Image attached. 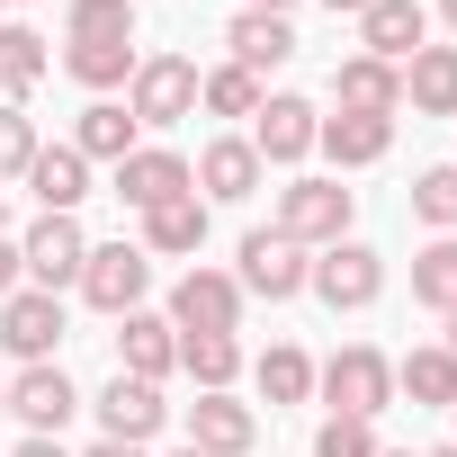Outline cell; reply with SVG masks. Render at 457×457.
I'll use <instances>...</instances> for the list:
<instances>
[{
    "instance_id": "4fadbf2b",
    "label": "cell",
    "mask_w": 457,
    "mask_h": 457,
    "mask_svg": "<svg viewBox=\"0 0 457 457\" xmlns=\"http://www.w3.org/2000/svg\"><path fill=\"white\" fill-rule=\"evenodd\" d=\"M421 37H430V10L421 0H368L359 10V54H377V63H412L421 54Z\"/></svg>"
},
{
    "instance_id": "f1b7e54d",
    "label": "cell",
    "mask_w": 457,
    "mask_h": 457,
    "mask_svg": "<svg viewBox=\"0 0 457 457\" xmlns=\"http://www.w3.org/2000/svg\"><path fill=\"white\" fill-rule=\"evenodd\" d=\"M63 72H72L81 90H99V99H108V90H126V81H135V46H63Z\"/></svg>"
},
{
    "instance_id": "9c48e42d",
    "label": "cell",
    "mask_w": 457,
    "mask_h": 457,
    "mask_svg": "<svg viewBox=\"0 0 457 457\" xmlns=\"http://www.w3.org/2000/svg\"><path fill=\"white\" fill-rule=\"evenodd\" d=\"M243 323V278L224 270H188L170 287V332H234Z\"/></svg>"
},
{
    "instance_id": "f35d334b",
    "label": "cell",
    "mask_w": 457,
    "mask_h": 457,
    "mask_svg": "<svg viewBox=\"0 0 457 457\" xmlns=\"http://www.w3.org/2000/svg\"><path fill=\"white\" fill-rule=\"evenodd\" d=\"M243 10H270V19H287V10H296V0H243Z\"/></svg>"
},
{
    "instance_id": "ba28073f",
    "label": "cell",
    "mask_w": 457,
    "mask_h": 457,
    "mask_svg": "<svg viewBox=\"0 0 457 457\" xmlns=\"http://www.w3.org/2000/svg\"><path fill=\"white\" fill-rule=\"evenodd\" d=\"M10 412L28 421V439H63V421L81 412V386H72L54 359H37V368L10 377Z\"/></svg>"
},
{
    "instance_id": "74e56055",
    "label": "cell",
    "mask_w": 457,
    "mask_h": 457,
    "mask_svg": "<svg viewBox=\"0 0 457 457\" xmlns=\"http://www.w3.org/2000/svg\"><path fill=\"white\" fill-rule=\"evenodd\" d=\"M90 457H144V448H126V439H99V448H90Z\"/></svg>"
},
{
    "instance_id": "30bf717a",
    "label": "cell",
    "mask_w": 457,
    "mask_h": 457,
    "mask_svg": "<svg viewBox=\"0 0 457 457\" xmlns=\"http://www.w3.org/2000/svg\"><path fill=\"white\" fill-rule=\"evenodd\" d=\"M0 341H10V359H19V368L54 359V341H63V296H46V287L0 296Z\"/></svg>"
},
{
    "instance_id": "836d02e7",
    "label": "cell",
    "mask_w": 457,
    "mask_h": 457,
    "mask_svg": "<svg viewBox=\"0 0 457 457\" xmlns=\"http://www.w3.org/2000/svg\"><path fill=\"white\" fill-rule=\"evenodd\" d=\"M28 162H37V117L0 108V179H28Z\"/></svg>"
},
{
    "instance_id": "7dc6e473",
    "label": "cell",
    "mask_w": 457,
    "mask_h": 457,
    "mask_svg": "<svg viewBox=\"0 0 457 457\" xmlns=\"http://www.w3.org/2000/svg\"><path fill=\"white\" fill-rule=\"evenodd\" d=\"M179 457H197V448H179Z\"/></svg>"
},
{
    "instance_id": "cb8c5ba5",
    "label": "cell",
    "mask_w": 457,
    "mask_h": 457,
    "mask_svg": "<svg viewBox=\"0 0 457 457\" xmlns=\"http://www.w3.org/2000/svg\"><path fill=\"white\" fill-rule=\"evenodd\" d=\"M135 135H144V126H135L117 99H90V108H81V126H72V153H81V162H126V153H135Z\"/></svg>"
},
{
    "instance_id": "603a6c76",
    "label": "cell",
    "mask_w": 457,
    "mask_h": 457,
    "mask_svg": "<svg viewBox=\"0 0 457 457\" xmlns=\"http://www.w3.org/2000/svg\"><path fill=\"white\" fill-rule=\"evenodd\" d=\"M224 46H234V63H243V72H270V63H287V54H296V28H287V19H270V10H243L234 28H224Z\"/></svg>"
},
{
    "instance_id": "7bdbcfd3",
    "label": "cell",
    "mask_w": 457,
    "mask_h": 457,
    "mask_svg": "<svg viewBox=\"0 0 457 457\" xmlns=\"http://www.w3.org/2000/svg\"><path fill=\"white\" fill-rule=\"evenodd\" d=\"M430 457H457V439H448V448H430Z\"/></svg>"
},
{
    "instance_id": "9a60e30c",
    "label": "cell",
    "mask_w": 457,
    "mask_h": 457,
    "mask_svg": "<svg viewBox=\"0 0 457 457\" xmlns=\"http://www.w3.org/2000/svg\"><path fill=\"white\" fill-rule=\"evenodd\" d=\"M170 421V403H162V386H144V377H108L99 386V430L108 439H126V448H144L153 430Z\"/></svg>"
},
{
    "instance_id": "c3c4849f",
    "label": "cell",
    "mask_w": 457,
    "mask_h": 457,
    "mask_svg": "<svg viewBox=\"0 0 457 457\" xmlns=\"http://www.w3.org/2000/svg\"><path fill=\"white\" fill-rule=\"evenodd\" d=\"M448 412H457V403H448Z\"/></svg>"
},
{
    "instance_id": "83f0119b",
    "label": "cell",
    "mask_w": 457,
    "mask_h": 457,
    "mask_svg": "<svg viewBox=\"0 0 457 457\" xmlns=\"http://www.w3.org/2000/svg\"><path fill=\"white\" fill-rule=\"evenodd\" d=\"M63 37L72 46H135V0H72Z\"/></svg>"
},
{
    "instance_id": "b9f144b4",
    "label": "cell",
    "mask_w": 457,
    "mask_h": 457,
    "mask_svg": "<svg viewBox=\"0 0 457 457\" xmlns=\"http://www.w3.org/2000/svg\"><path fill=\"white\" fill-rule=\"evenodd\" d=\"M0 412H10V377H0Z\"/></svg>"
},
{
    "instance_id": "bcb514c9",
    "label": "cell",
    "mask_w": 457,
    "mask_h": 457,
    "mask_svg": "<svg viewBox=\"0 0 457 457\" xmlns=\"http://www.w3.org/2000/svg\"><path fill=\"white\" fill-rule=\"evenodd\" d=\"M377 457H403V448H377Z\"/></svg>"
},
{
    "instance_id": "4dcf8cb0",
    "label": "cell",
    "mask_w": 457,
    "mask_h": 457,
    "mask_svg": "<svg viewBox=\"0 0 457 457\" xmlns=\"http://www.w3.org/2000/svg\"><path fill=\"white\" fill-rule=\"evenodd\" d=\"M252 377H261V395H270V403H305V395H314V359H305L296 341L261 350V368H252Z\"/></svg>"
},
{
    "instance_id": "60d3db41",
    "label": "cell",
    "mask_w": 457,
    "mask_h": 457,
    "mask_svg": "<svg viewBox=\"0 0 457 457\" xmlns=\"http://www.w3.org/2000/svg\"><path fill=\"white\" fill-rule=\"evenodd\" d=\"M439 19H448V28H457V0H439Z\"/></svg>"
},
{
    "instance_id": "52a82bcc",
    "label": "cell",
    "mask_w": 457,
    "mask_h": 457,
    "mask_svg": "<svg viewBox=\"0 0 457 457\" xmlns=\"http://www.w3.org/2000/svg\"><path fill=\"white\" fill-rule=\"evenodd\" d=\"M305 270H314V261H305V243H287L278 224L243 234V270H234V278H243V296H270V305H287V296L305 287Z\"/></svg>"
},
{
    "instance_id": "d6986e66",
    "label": "cell",
    "mask_w": 457,
    "mask_h": 457,
    "mask_svg": "<svg viewBox=\"0 0 457 457\" xmlns=\"http://www.w3.org/2000/svg\"><path fill=\"white\" fill-rule=\"evenodd\" d=\"M314 153H332V170H368V162H386L395 153V117H323V135H314Z\"/></svg>"
},
{
    "instance_id": "6da1fadb",
    "label": "cell",
    "mask_w": 457,
    "mask_h": 457,
    "mask_svg": "<svg viewBox=\"0 0 457 457\" xmlns=\"http://www.w3.org/2000/svg\"><path fill=\"white\" fill-rule=\"evenodd\" d=\"M314 386L332 395V412H341V421H377V412L395 403V359H386V350H368V341H350L341 359H323V368H314Z\"/></svg>"
},
{
    "instance_id": "8fae6325",
    "label": "cell",
    "mask_w": 457,
    "mask_h": 457,
    "mask_svg": "<svg viewBox=\"0 0 457 457\" xmlns=\"http://www.w3.org/2000/svg\"><path fill=\"white\" fill-rule=\"evenodd\" d=\"M314 135H323V117H314V99H296V90L261 99V117H252V153H261V170H270V162H305Z\"/></svg>"
},
{
    "instance_id": "4316f807",
    "label": "cell",
    "mask_w": 457,
    "mask_h": 457,
    "mask_svg": "<svg viewBox=\"0 0 457 457\" xmlns=\"http://www.w3.org/2000/svg\"><path fill=\"white\" fill-rule=\"evenodd\" d=\"M179 368H188L206 395H224V386L243 377V341H234V332H179Z\"/></svg>"
},
{
    "instance_id": "3957f363",
    "label": "cell",
    "mask_w": 457,
    "mask_h": 457,
    "mask_svg": "<svg viewBox=\"0 0 457 457\" xmlns=\"http://www.w3.org/2000/svg\"><path fill=\"white\" fill-rule=\"evenodd\" d=\"M126 117H135V126H179V117H197V63H188V54H135Z\"/></svg>"
},
{
    "instance_id": "484cf974",
    "label": "cell",
    "mask_w": 457,
    "mask_h": 457,
    "mask_svg": "<svg viewBox=\"0 0 457 457\" xmlns=\"http://www.w3.org/2000/svg\"><path fill=\"white\" fill-rule=\"evenodd\" d=\"M37 81H46V37L37 28H0V108H28Z\"/></svg>"
},
{
    "instance_id": "e0dca14e",
    "label": "cell",
    "mask_w": 457,
    "mask_h": 457,
    "mask_svg": "<svg viewBox=\"0 0 457 457\" xmlns=\"http://www.w3.org/2000/svg\"><path fill=\"white\" fill-rule=\"evenodd\" d=\"M252 439H261L252 403H234V395H197V403H188V448H197V457H243Z\"/></svg>"
},
{
    "instance_id": "5b68a950",
    "label": "cell",
    "mask_w": 457,
    "mask_h": 457,
    "mask_svg": "<svg viewBox=\"0 0 457 457\" xmlns=\"http://www.w3.org/2000/svg\"><path fill=\"white\" fill-rule=\"evenodd\" d=\"M305 287H314L332 314H368V305L386 296V261H377L368 243H332V252L305 270Z\"/></svg>"
},
{
    "instance_id": "5bb4252c",
    "label": "cell",
    "mask_w": 457,
    "mask_h": 457,
    "mask_svg": "<svg viewBox=\"0 0 457 457\" xmlns=\"http://www.w3.org/2000/svg\"><path fill=\"white\" fill-rule=\"evenodd\" d=\"M179 368V332H170V314H117V377H144V386H162Z\"/></svg>"
},
{
    "instance_id": "277c9868",
    "label": "cell",
    "mask_w": 457,
    "mask_h": 457,
    "mask_svg": "<svg viewBox=\"0 0 457 457\" xmlns=\"http://www.w3.org/2000/svg\"><path fill=\"white\" fill-rule=\"evenodd\" d=\"M72 287H81L99 314H135L144 287H153V261H144V243H90V261H81Z\"/></svg>"
},
{
    "instance_id": "d4e9b609",
    "label": "cell",
    "mask_w": 457,
    "mask_h": 457,
    "mask_svg": "<svg viewBox=\"0 0 457 457\" xmlns=\"http://www.w3.org/2000/svg\"><path fill=\"white\" fill-rule=\"evenodd\" d=\"M395 395H412V403H457V350L430 341V350L395 359Z\"/></svg>"
},
{
    "instance_id": "1f68e13d",
    "label": "cell",
    "mask_w": 457,
    "mask_h": 457,
    "mask_svg": "<svg viewBox=\"0 0 457 457\" xmlns=\"http://www.w3.org/2000/svg\"><path fill=\"white\" fill-rule=\"evenodd\" d=\"M412 296H421L430 314H457V234H439V243L412 261Z\"/></svg>"
},
{
    "instance_id": "e575fe53",
    "label": "cell",
    "mask_w": 457,
    "mask_h": 457,
    "mask_svg": "<svg viewBox=\"0 0 457 457\" xmlns=\"http://www.w3.org/2000/svg\"><path fill=\"white\" fill-rule=\"evenodd\" d=\"M314 457H377V430H368V421H341V412H332V421L314 430Z\"/></svg>"
},
{
    "instance_id": "ac0fdd59",
    "label": "cell",
    "mask_w": 457,
    "mask_h": 457,
    "mask_svg": "<svg viewBox=\"0 0 457 457\" xmlns=\"http://www.w3.org/2000/svg\"><path fill=\"white\" fill-rule=\"evenodd\" d=\"M332 108H350V117H395V108H403V72L377 63V54H350V63L332 72Z\"/></svg>"
},
{
    "instance_id": "ee69618b",
    "label": "cell",
    "mask_w": 457,
    "mask_h": 457,
    "mask_svg": "<svg viewBox=\"0 0 457 457\" xmlns=\"http://www.w3.org/2000/svg\"><path fill=\"white\" fill-rule=\"evenodd\" d=\"M448 350H457V314H448Z\"/></svg>"
},
{
    "instance_id": "f6af8a7d",
    "label": "cell",
    "mask_w": 457,
    "mask_h": 457,
    "mask_svg": "<svg viewBox=\"0 0 457 457\" xmlns=\"http://www.w3.org/2000/svg\"><path fill=\"white\" fill-rule=\"evenodd\" d=\"M0 28H10V0H0Z\"/></svg>"
},
{
    "instance_id": "ffe728a7",
    "label": "cell",
    "mask_w": 457,
    "mask_h": 457,
    "mask_svg": "<svg viewBox=\"0 0 457 457\" xmlns=\"http://www.w3.org/2000/svg\"><path fill=\"white\" fill-rule=\"evenodd\" d=\"M188 252H206V197L197 188L144 215V261H188Z\"/></svg>"
},
{
    "instance_id": "7c38bea8",
    "label": "cell",
    "mask_w": 457,
    "mask_h": 457,
    "mask_svg": "<svg viewBox=\"0 0 457 457\" xmlns=\"http://www.w3.org/2000/svg\"><path fill=\"white\" fill-rule=\"evenodd\" d=\"M197 179H188V162L170 153V144H135L126 162H117V197L135 206V215H153V206H170V197H188Z\"/></svg>"
},
{
    "instance_id": "44dd1931",
    "label": "cell",
    "mask_w": 457,
    "mask_h": 457,
    "mask_svg": "<svg viewBox=\"0 0 457 457\" xmlns=\"http://www.w3.org/2000/svg\"><path fill=\"white\" fill-rule=\"evenodd\" d=\"M28 188H37V206H46V215H72V206L90 197V162H81L72 144H37V162H28Z\"/></svg>"
},
{
    "instance_id": "8992f818",
    "label": "cell",
    "mask_w": 457,
    "mask_h": 457,
    "mask_svg": "<svg viewBox=\"0 0 457 457\" xmlns=\"http://www.w3.org/2000/svg\"><path fill=\"white\" fill-rule=\"evenodd\" d=\"M81 261H90V234H81L72 215H37L28 243H19V270H28V287H46V296H63V287L81 278Z\"/></svg>"
},
{
    "instance_id": "f546056e",
    "label": "cell",
    "mask_w": 457,
    "mask_h": 457,
    "mask_svg": "<svg viewBox=\"0 0 457 457\" xmlns=\"http://www.w3.org/2000/svg\"><path fill=\"white\" fill-rule=\"evenodd\" d=\"M197 108H215V117H261V72H243V63L197 72Z\"/></svg>"
},
{
    "instance_id": "7402d4cb",
    "label": "cell",
    "mask_w": 457,
    "mask_h": 457,
    "mask_svg": "<svg viewBox=\"0 0 457 457\" xmlns=\"http://www.w3.org/2000/svg\"><path fill=\"white\" fill-rule=\"evenodd\" d=\"M403 99L412 117H457V46H421L403 63Z\"/></svg>"
},
{
    "instance_id": "ab89813d",
    "label": "cell",
    "mask_w": 457,
    "mask_h": 457,
    "mask_svg": "<svg viewBox=\"0 0 457 457\" xmlns=\"http://www.w3.org/2000/svg\"><path fill=\"white\" fill-rule=\"evenodd\" d=\"M323 10H350V19H359V10H368V0H323Z\"/></svg>"
},
{
    "instance_id": "7a4b0ae2",
    "label": "cell",
    "mask_w": 457,
    "mask_h": 457,
    "mask_svg": "<svg viewBox=\"0 0 457 457\" xmlns=\"http://www.w3.org/2000/svg\"><path fill=\"white\" fill-rule=\"evenodd\" d=\"M350 188L341 179H287L278 188V234L287 243H305V252H332V243H350Z\"/></svg>"
},
{
    "instance_id": "d6a6232c",
    "label": "cell",
    "mask_w": 457,
    "mask_h": 457,
    "mask_svg": "<svg viewBox=\"0 0 457 457\" xmlns=\"http://www.w3.org/2000/svg\"><path fill=\"white\" fill-rule=\"evenodd\" d=\"M412 215L439 224V234H457V162H439V170L412 179Z\"/></svg>"
},
{
    "instance_id": "d590c367",
    "label": "cell",
    "mask_w": 457,
    "mask_h": 457,
    "mask_svg": "<svg viewBox=\"0 0 457 457\" xmlns=\"http://www.w3.org/2000/svg\"><path fill=\"white\" fill-rule=\"evenodd\" d=\"M19 278H28L19 270V243H0V296H19Z\"/></svg>"
},
{
    "instance_id": "2e32d148",
    "label": "cell",
    "mask_w": 457,
    "mask_h": 457,
    "mask_svg": "<svg viewBox=\"0 0 457 457\" xmlns=\"http://www.w3.org/2000/svg\"><path fill=\"white\" fill-rule=\"evenodd\" d=\"M215 206H243L252 188H261V153H252V135H215L206 153H197V170H188Z\"/></svg>"
},
{
    "instance_id": "8d00e7d4",
    "label": "cell",
    "mask_w": 457,
    "mask_h": 457,
    "mask_svg": "<svg viewBox=\"0 0 457 457\" xmlns=\"http://www.w3.org/2000/svg\"><path fill=\"white\" fill-rule=\"evenodd\" d=\"M19 457H72V448H63V439H28Z\"/></svg>"
}]
</instances>
